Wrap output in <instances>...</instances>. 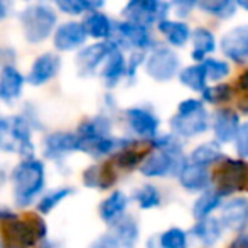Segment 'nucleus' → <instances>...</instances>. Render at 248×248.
<instances>
[{"label": "nucleus", "mask_w": 248, "mask_h": 248, "mask_svg": "<svg viewBox=\"0 0 248 248\" xmlns=\"http://www.w3.org/2000/svg\"><path fill=\"white\" fill-rule=\"evenodd\" d=\"M17 140L14 135L10 117H0V152L17 154Z\"/></svg>", "instance_id": "37998d69"}, {"label": "nucleus", "mask_w": 248, "mask_h": 248, "mask_svg": "<svg viewBox=\"0 0 248 248\" xmlns=\"http://www.w3.org/2000/svg\"><path fill=\"white\" fill-rule=\"evenodd\" d=\"M19 215H16L14 211H10L9 208H3V206H0V223L5 221V219H12V218H17Z\"/></svg>", "instance_id": "864d4df0"}, {"label": "nucleus", "mask_w": 248, "mask_h": 248, "mask_svg": "<svg viewBox=\"0 0 248 248\" xmlns=\"http://www.w3.org/2000/svg\"><path fill=\"white\" fill-rule=\"evenodd\" d=\"M27 85V75H24L17 64H7L0 68V101L3 105H14L19 101Z\"/></svg>", "instance_id": "aec40b11"}, {"label": "nucleus", "mask_w": 248, "mask_h": 248, "mask_svg": "<svg viewBox=\"0 0 248 248\" xmlns=\"http://www.w3.org/2000/svg\"><path fill=\"white\" fill-rule=\"evenodd\" d=\"M230 248H248V235L247 233H240L233 243L230 245Z\"/></svg>", "instance_id": "603ef678"}, {"label": "nucleus", "mask_w": 248, "mask_h": 248, "mask_svg": "<svg viewBox=\"0 0 248 248\" xmlns=\"http://www.w3.org/2000/svg\"><path fill=\"white\" fill-rule=\"evenodd\" d=\"M187 162L184 154H174L167 150L150 149L144 157L142 164L139 166V172L144 177L150 179H160V177L177 176L183 166Z\"/></svg>", "instance_id": "1a4fd4ad"}, {"label": "nucleus", "mask_w": 248, "mask_h": 248, "mask_svg": "<svg viewBox=\"0 0 248 248\" xmlns=\"http://www.w3.org/2000/svg\"><path fill=\"white\" fill-rule=\"evenodd\" d=\"M223 230H225V226H223L221 219L215 218V216H206V218L196 219V225L193 226L191 233L204 247H213L221 238Z\"/></svg>", "instance_id": "2f4dec72"}, {"label": "nucleus", "mask_w": 248, "mask_h": 248, "mask_svg": "<svg viewBox=\"0 0 248 248\" xmlns=\"http://www.w3.org/2000/svg\"><path fill=\"white\" fill-rule=\"evenodd\" d=\"M235 85L243 96H248V64L242 66V69H240L238 75H236Z\"/></svg>", "instance_id": "de8ad7c7"}, {"label": "nucleus", "mask_w": 248, "mask_h": 248, "mask_svg": "<svg viewBox=\"0 0 248 248\" xmlns=\"http://www.w3.org/2000/svg\"><path fill=\"white\" fill-rule=\"evenodd\" d=\"M184 142L179 135H176L174 132H159L152 140H149L150 149H159V150H167V152L174 154H184Z\"/></svg>", "instance_id": "e433bc0d"}, {"label": "nucleus", "mask_w": 248, "mask_h": 248, "mask_svg": "<svg viewBox=\"0 0 248 248\" xmlns=\"http://www.w3.org/2000/svg\"><path fill=\"white\" fill-rule=\"evenodd\" d=\"M134 199L140 209H154L160 204L162 196H160V191L154 184H144V186L135 191Z\"/></svg>", "instance_id": "a19ab883"}, {"label": "nucleus", "mask_w": 248, "mask_h": 248, "mask_svg": "<svg viewBox=\"0 0 248 248\" xmlns=\"http://www.w3.org/2000/svg\"><path fill=\"white\" fill-rule=\"evenodd\" d=\"M75 132L79 139V150H81L83 145L100 140V139L107 137V135H111V132H113V118H111L110 113L101 111V113H96L93 117H88L79 122Z\"/></svg>", "instance_id": "412c9836"}, {"label": "nucleus", "mask_w": 248, "mask_h": 248, "mask_svg": "<svg viewBox=\"0 0 248 248\" xmlns=\"http://www.w3.org/2000/svg\"><path fill=\"white\" fill-rule=\"evenodd\" d=\"M17 2H24V3H29V2H32V0H17Z\"/></svg>", "instance_id": "13d9d810"}, {"label": "nucleus", "mask_w": 248, "mask_h": 248, "mask_svg": "<svg viewBox=\"0 0 248 248\" xmlns=\"http://www.w3.org/2000/svg\"><path fill=\"white\" fill-rule=\"evenodd\" d=\"M62 69V58L61 52L58 51H44L37 54L32 59L29 66L27 75V83L32 88H43V86L49 85L59 76Z\"/></svg>", "instance_id": "4468645a"}, {"label": "nucleus", "mask_w": 248, "mask_h": 248, "mask_svg": "<svg viewBox=\"0 0 248 248\" xmlns=\"http://www.w3.org/2000/svg\"><path fill=\"white\" fill-rule=\"evenodd\" d=\"M128 206V196L124 191H113L107 199H103L98 208V215L107 225H115L122 216H125Z\"/></svg>", "instance_id": "7c9ffc66"}, {"label": "nucleus", "mask_w": 248, "mask_h": 248, "mask_svg": "<svg viewBox=\"0 0 248 248\" xmlns=\"http://www.w3.org/2000/svg\"><path fill=\"white\" fill-rule=\"evenodd\" d=\"M58 9L59 14L69 17V19H81L86 12L92 10L88 0H49Z\"/></svg>", "instance_id": "4c0bfd02"}, {"label": "nucleus", "mask_w": 248, "mask_h": 248, "mask_svg": "<svg viewBox=\"0 0 248 248\" xmlns=\"http://www.w3.org/2000/svg\"><path fill=\"white\" fill-rule=\"evenodd\" d=\"M0 233L7 247L32 248L47 236V226L39 215L17 216L0 223Z\"/></svg>", "instance_id": "20e7f679"}, {"label": "nucleus", "mask_w": 248, "mask_h": 248, "mask_svg": "<svg viewBox=\"0 0 248 248\" xmlns=\"http://www.w3.org/2000/svg\"><path fill=\"white\" fill-rule=\"evenodd\" d=\"M225 152H223V144H219L218 140L211 139V140H206L198 144L196 147L187 154V160L199 166H213V164H219L225 159Z\"/></svg>", "instance_id": "c756f323"}, {"label": "nucleus", "mask_w": 248, "mask_h": 248, "mask_svg": "<svg viewBox=\"0 0 248 248\" xmlns=\"http://www.w3.org/2000/svg\"><path fill=\"white\" fill-rule=\"evenodd\" d=\"M177 179H179V186L186 189L187 193H202V191L211 187L213 174L209 167L187 160L177 174Z\"/></svg>", "instance_id": "5701e85b"}, {"label": "nucleus", "mask_w": 248, "mask_h": 248, "mask_svg": "<svg viewBox=\"0 0 248 248\" xmlns=\"http://www.w3.org/2000/svg\"><path fill=\"white\" fill-rule=\"evenodd\" d=\"M236 108H238L243 115H248V96H243V100L238 101V107Z\"/></svg>", "instance_id": "6e6d98bb"}, {"label": "nucleus", "mask_w": 248, "mask_h": 248, "mask_svg": "<svg viewBox=\"0 0 248 248\" xmlns=\"http://www.w3.org/2000/svg\"><path fill=\"white\" fill-rule=\"evenodd\" d=\"M14 12V0H0V24L5 22Z\"/></svg>", "instance_id": "3c124183"}, {"label": "nucleus", "mask_w": 248, "mask_h": 248, "mask_svg": "<svg viewBox=\"0 0 248 248\" xmlns=\"http://www.w3.org/2000/svg\"><path fill=\"white\" fill-rule=\"evenodd\" d=\"M240 95L235 81H221V83H209L208 88L201 93V98L208 107H225L232 105Z\"/></svg>", "instance_id": "bb28decb"}, {"label": "nucleus", "mask_w": 248, "mask_h": 248, "mask_svg": "<svg viewBox=\"0 0 248 248\" xmlns=\"http://www.w3.org/2000/svg\"><path fill=\"white\" fill-rule=\"evenodd\" d=\"M122 115L132 137L139 140L149 142L160 132L162 120L150 105H132L125 108Z\"/></svg>", "instance_id": "0eeeda50"}, {"label": "nucleus", "mask_w": 248, "mask_h": 248, "mask_svg": "<svg viewBox=\"0 0 248 248\" xmlns=\"http://www.w3.org/2000/svg\"><path fill=\"white\" fill-rule=\"evenodd\" d=\"M101 101H103V111L105 113H115V111L118 110V101L110 90H107V93L103 95Z\"/></svg>", "instance_id": "8fccbe9b"}, {"label": "nucleus", "mask_w": 248, "mask_h": 248, "mask_svg": "<svg viewBox=\"0 0 248 248\" xmlns=\"http://www.w3.org/2000/svg\"><path fill=\"white\" fill-rule=\"evenodd\" d=\"M145 58H147V52L144 51L127 52V78H125V83L128 86H134L139 81V75H140V71H144Z\"/></svg>", "instance_id": "79ce46f5"}, {"label": "nucleus", "mask_w": 248, "mask_h": 248, "mask_svg": "<svg viewBox=\"0 0 248 248\" xmlns=\"http://www.w3.org/2000/svg\"><path fill=\"white\" fill-rule=\"evenodd\" d=\"M90 2V7H92V10H101L107 7V2L108 0H88Z\"/></svg>", "instance_id": "5fc2aeb1"}, {"label": "nucleus", "mask_w": 248, "mask_h": 248, "mask_svg": "<svg viewBox=\"0 0 248 248\" xmlns=\"http://www.w3.org/2000/svg\"><path fill=\"white\" fill-rule=\"evenodd\" d=\"M0 103H2V101H0Z\"/></svg>", "instance_id": "052dcab7"}, {"label": "nucleus", "mask_w": 248, "mask_h": 248, "mask_svg": "<svg viewBox=\"0 0 248 248\" xmlns=\"http://www.w3.org/2000/svg\"><path fill=\"white\" fill-rule=\"evenodd\" d=\"M198 12L216 22H228L240 12L236 0H199Z\"/></svg>", "instance_id": "c85d7f7f"}, {"label": "nucleus", "mask_w": 248, "mask_h": 248, "mask_svg": "<svg viewBox=\"0 0 248 248\" xmlns=\"http://www.w3.org/2000/svg\"><path fill=\"white\" fill-rule=\"evenodd\" d=\"M206 66V71H208L209 83H221L228 81L230 78L235 73V64L232 61H228L226 58L219 56H209L206 61H202Z\"/></svg>", "instance_id": "f704fd0d"}, {"label": "nucleus", "mask_w": 248, "mask_h": 248, "mask_svg": "<svg viewBox=\"0 0 248 248\" xmlns=\"http://www.w3.org/2000/svg\"><path fill=\"white\" fill-rule=\"evenodd\" d=\"M113 41L118 47L124 51H144L149 52L155 44H159V36L155 29L145 24L135 22V20L120 17L117 19V29H115Z\"/></svg>", "instance_id": "423d86ee"}, {"label": "nucleus", "mask_w": 248, "mask_h": 248, "mask_svg": "<svg viewBox=\"0 0 248 248\" xmlns=\"http://www.w3.org/2000/svg\"><path fill=\"white\" fill-rule=\"evenodd\" d=\"M88 41L90 36L81 19H68L59 22L51 37L52 49L61 52V54L76 52L85 44H88Z\"/></svg>", "instance_id": "f8f14e48"}, {"label": "nucleus", "mask_w": 248, "mask_h": 248, "mask_svg": "<svg viewBox=\"0 0 248 248\" xmlns=\"http://www.w3.org/2000/svg\"><path fill=\"white\" fill-rule=\"evenodd\" d=\"M115 164L107 162V164H95L90 166L83 172V184L86 187L92 189H110L113 186L115 179H117V172H115Z\"/></svg>", "instance_id": "cd10ccee"}, {"label": "nucleus", "mask_w": 248, "mask_h": 248, "mask_svg": "<svg viewBox=\"0 0 248 248\" xmlns=\"http://www.w3.org/2000/svg\"><path fill=\"white\" fill-rule=\"evenodd\" d=\"M177 83L183 88L189 90L193 95H201L209 85L208 71H206L204 62H194L184 64L177 75Z\"/></svg>", "instance_id": "393cba45"}, {"label": "nucleus", "mask_w": 248, "mask_h": 248, "mask_svg": "<svg viewBox=\"0 0 248 248\" xmlns=\"http://www.w3.org/2000/svg\"><path fill=\"white\" fill-rule=\"evenodd\" d=\"M236 5H238L240 10L248 14V0H236Z\"/></svg>", "instance_id": "4d7b16f0"}, {"label": "nucleus", "mask_w": 248, "mask_h": 248, "mask_svg": "<svg viewBox=\"0 0 248 248\" xmlns=\"http://www.w3.org/2000/svg\"><path fill=\"white\" fill-rule=\"evenodd\" d=\"M218 183L216 187L223 193V196H232L233 193L240 189H245L248 184V162L247 159L236 155L225 157L219 162L218 170Z\"/></svg>", "instance_id": "ddd939ff"}, {"label": "nucleus", "mask_w": 248, "mask_h": 248, "mask_svg": "<svg viewBox=\"0 0 248 248\" xmlns=\"http://www.w3.org/2000/svg\"><path fill=\"white\" fill-rule=\"evenodd\" d=\"M117 47V43L113 39L110 41H93L88 43L75 52V69L79 78H95L98 76L101 66L107 61L110 52Z\"/></svg>", "instance_id": "6e6552de"}, {"label": "nucleus", "mask_w": 248, "mask_h": 248, "mask_svg": "<svg viewBox=\"0 0 248 248\" xmlns=\"http://www.w3.org/2000/svg\"><path fill=\"white\" fill-rule=\"evenodd\" d=\"M219 49V37L211 26L198 24L193 26V36L189 44V59L194 62H202L215 56Z\"/></svg>", "instance_id": "a211bd4d"}, {"label": "nucleus", "mask_w": 248, "mask_h": 248, "mask_svg": "<svg viewBox=\"0 0 248 248\" xmlns=\"http://www.w3.org/2000/svg\"><path fill=\"white\" fill-rule=\"evenodd\" d=\"M111 235L117 238L122 248H135L140 238V228L135 218L125 215L115 225H111Z\"/></svg>", "instance_id": "473e14b6"}, {"label": "nucleus", "mask_w": 248, "mask_h": 248, "mask_svg": "<svg viewBox=\"0 0 248 248\" xmlns=\"http://www.w3.org/2000/svg\"><path fill=\"white\" fill-rule=\"evenodd\" d=\"M12 122V128H14V135H16L17 140V154H19L22 159L27 157H34L36 147H34V140H32V134H34V127L29 122V118L24 113H17L10 117Z\"/></svg>", "instance_id": "a878e982"}, {"label": "nucleus", "mask_w": 248, "mask_h": 248, "mask_svg": "<svg viewBox=\"0 0 248 248\" xmlns=\"http://www.w3.org/2000/svg\"><path fill=\"white\" fill-rule=\"evenodd\" d=\"M73 193H75V189L69 187V186H64V187H59V189L51 191L49 194H46L44 198H41V201L37 202V213H39V215H49L59 202H62L66 198L71 196Z\"/></svg>", "instance_id": "ea45409f"}, {"label": "nucleus", "mask_w": 248, "mask_h": 248, "mask_svg": "<svg viewBox=\"0 0 248 248\" xmlns=\"http://www.w3.org/2000/svg\"><path fill=\"white\" fill-rule=\"evenodd\" d=\"M147 155L145 150H140L139 149V142L130 147L120 150L113 155V164L117 169H122V170H132L135 167H139L144 160V157Z\"/></svg>", "instance_id": "c9c22d12"}, {"label": "nucleus", "mask_w": 248, "mask_h": 248, "mask_svg": "<svg viewBox=\"0 0 248 248\" xmlns=\"http://www.w3.org/2000/svg\"><path fill=\"white\" fill-rule=\"evenodd\" d=\"M184 66L179 51L170 47L169 44L159 41V44L147 52L144 64V73L147 78L155 83H170L177 79L181 68Z\"/></svg>", "instance_id": "39448f33"}, {"label": "nucleus", "mask_w": 248, "mask_h": 248, "mask_svg": "<svg viewBox=\"0 0 248 248\" xmlns=\"http://www.w3.org/2000/svg\"><path fill=\"white\" fill-rule=\"evenodd\" d=\"M90 248H122V247H120V243L117 242V238H115L111 233H108V235L100 236L96 242H93V245Z\"/></svg>", "instance_id": "09e8293b"}, {"label": "nucleus", "mask_w": 248, "mask_h": 248, "mask_svg": "<svg viewBox=\"0 0 248 248\" xmlns=\"http://www.w3.org/2000/svg\"><path fill=\"white\" fill-rule=\"evenodd\" d=\"M159 248H189V235L183 228H169L164 233H160Z\"/></svg>", "instance_id": "58836bf2"}, {"label": "nucleus", "mask_w": 248, "mask_h": 248, "mask_svg": "<svg viewBox=\"0 0 248 248\" xmlns=\"http://www.w3.org/2000/svg\"><path fill=\"white\" fill-rule=\"evenodd\" d=\"M172 5V16L189 20L194 12H198L199 0H169Z\"/></svg>", "instance_id": "c03bdc74"}, {"label": "nucleus", "mask_w": 248, "mask_h": 248, "mask_svg": "<svg viewBox=\"0 0 248 248\" xmlns=\"http://www.w3.org/2000/svg\"><path fill=\"white\" fill-rule=\"evenodd\" d=\"M120 16L155 27L157 22L172 16V5L169 0H127Z\"/></svg>", "instance_id": "9d476101"}, {"label": "nucleus", "mask_w": 248, "mask_h": 248, "mask_svg": "<svg viewBox=\"0 0 248 248\" xmlns=\"http://www.w3.org/2000/svg\"><path fill=\"white\" fill-rule=\"evenodd\" d=\"M98 78L105 90H117L127 78V51L122 47H115L101 66Z\"/></svg>", "instance_id": "6ab92c4d"}, {"label": "nucleus", "mask_w": 248, "mask_h": 248, "mask_svg": "<svg viewBox=\"0 0 248 248\" xmlns=\"http://www.w3.org/2000/svg\"><path fill=\"white\" fill-rule=\"evenodd\" d=\"M5 248H14V247H5Z\"/></svg>", "instance_id": "bf43d9fd"}, {"label": "nucleus", "mask_w": 248, "mask_h": 248, "mask_svg": "<svg viewBox=\"0 0 248 248\" xmlns=\"http://www.w3.org/2000/svg\"><path fill=\"white\" fill-rule=\"evenodd\" d=\"M169 130L183 140L198 139L211 132V110L201 96H187L181 100L174 115L169 118Z\"/></svg>", "instance_id": "f03ea898"}, {"label": "nucleus", "mask_w": 248, "mask_h": 248, "mask_svg": "<svg viewBox=\"0 0 248 248\" xmlns=\"http://www.w3.org/2000/svg\"><path fill=\"white\" fill-rule=\"evenodd\" d=\"M22 37L29 46H41L52 37L59 24V12L49 0L29 2L17 14Z\"/></svg>", "instance_id": "f257e3e1"}, {"label": "nucleus", "mask_w": 248, "mask_h": 248, "mask_svg": "<svg viewBox=\"0 0 248 248\" xmlns=\"http://www.w3.org/2000/svg\"><path fill=\"white\" fill-rule=\"evenodd\" d=\"M219 219L226 230L242 233L248 225V201L245 198H232L223 202Z\"/></svg>", "instance_id": "b1692460"}, {"label": "nucleus", "mask_w": 248, "mask_h": 248, "mask_svg": "<svg viewBox=\"0 0 248 248\" xmlns=\"http://www.w3.org/2000/svg\"><path fill=\"white\" fill-rule=\"evenodd\" d=\"M154 29H155L159 39L162 43L169 44L174 49L183 51L186 47H189L191 36H193V26H191L189 20L170 16L167 19H162L160 22H157V26Z\"/></svg>", "instance_id": "dca6fc26"}, {"label": "nucleus", "mask_w": 248, "mask_h": 248, "mask_svg": "<svg viewBox=\"0 0 248 248\" xmlns=\"http://www.w3.org/2000/svg\"><path fill=\"white\" fill-rule=\"evenodd\" d=\"M218 52L235 66L248 64V22L235 24L223 31Z\"/></svg>", "instance_id": "9b49d317"}, {"label": "nucleus", "mask_w": 248, "mask_h": 248, "mask_svg": "<svg viewBox=\"0 0 248 248\" xmlns=\"http://www.w3.org/2000/svg\"><path fill=\"white\" fill-rule=\"evenodd\" d=\"M223 193L218 187H209V189L199 193V198L193 204V216L194 219H201L206 216H211L213 211L223 204Z\"/></svg>", "instance_id": "72a5a7b5"}, {"label": "nucleus", "mask_w": 248, "mask_h": 248, "mask_svg": "<svg viewBox=\"0 0 248 248\" xmlns=\"http://www.w3.org/2000/svg\"><path fill=\"white\" fill-rule=\"evenodd\" d=\"M17 51L10 44H0V68L7 64H16Z\"/></svg>", "instance_id": "49530a36"}, {"label": "nucleus", "mask_w": 248, "mask_h": 248, "mask_svg": "<svg viewBox=\"0 0 248 248\" xmlns=\"http://www.w3.org/2000/svg\"><path fill=\"white\" fill-rule=\"evenodd\" d=\"M10 179L14 184V201L19 208H27L39 196L46 183V167L36 157L22 159L14 167Z\"/></svg>", "instance_id": "7ed1b4c3"}, {"label": "nucleus", "mask_w": 248, "mask_h": 248, "mask_svg": "<svg viewBox=\"0 0 248 248\" xmlns=\"http://www.w3.org/2000/svg\"><path fill=\"white\" fill-rule=\"evenodd\" d=\"M85 29L88 32L92 41H110L115 36L117 29V19L110 16L108 12L101 10H90L81 17Z\"/></svg>", "instance_id": "4be33fe9"}, {"label": "nucleus", "mask_w": 248, "mask_h": 248, "mask_svg": "<svg viewBox=\"0 0 248 248\" xmlns=\"http://www.w3.org/2000/svg\"><path fill=\"white\" fill-rule=\"evenodd\" d=\"M242 111L232 105L216 107L211 111V134L213 139L219 144L228 145L233 144L238 128L242 125Z\"/></svg>", "instance_id": "2eb2a0df"}, {"label": "nucleus", "mask_w": 248, "mask_h": 248, "mask_svg": "<svg viewBox=\"0 0 248 248\" xmlns=\"http://www.w3.org/2000/svg\"><path fill=\"white\" fill-rule=\"evenodd\" d=\"M73 152H79V139L76 132L56 130L43 139V155L46 159L61 162Z\"/></svg>", "instance_id": "f3484780"}, {"label": "nucleus", "mask_w": 248, "mask_h": 248, "mask_svg": "<svg viewBox=\"0 0 248 248\" xmlns=\"http://www.w3.org/2000/svg\"><path fill=\"white\" fill-rule=\"evenodd\" d=\"M233 147H235L236 155L248 160V120H243L240 125L238 134L233 140Z\"/></svg>", "instance_id": "a18cd8bd"}]
</instances>
